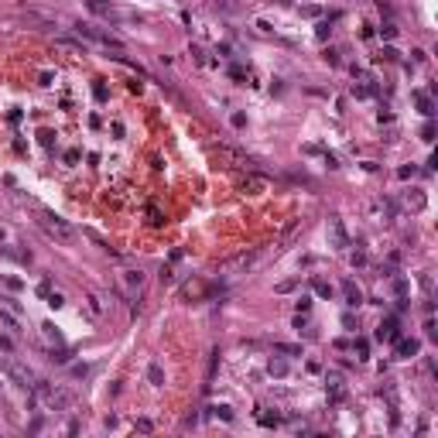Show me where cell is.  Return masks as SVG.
Masks as SVG:
<instances>
[{
  "mask_svg": "<svg viewBox=\"0 0 438 438\" xmlns=\"http://www.w3.org/2000/svg\"><path fill=\"white\" fill-rule=\"evenodd\" d=\"M41 226H45V233L52 236V240H58V243H76V230H72L65 219H58V216H52V212H41V219H38Z\"/></svg>",
  "mask_w": 438,
  "mask_h": 438,
  "instance_id": "1",
  "label": "cell"
},
{
  "mask_svg": "<svg viewBox=\"0 0 438 438\" xmlns=\"http://www.w3.org/2000/svg\"><path fill=\"white\" fill-rule=\"evenodd\" d=\"M260 260V247H254V250H243V254H236V257H230L226 264H223V274L226 277H236V274H247L250 267Z\"/></svg>",
  "mask_w": 438,
  "mask_h": 438,
  "instance_id": "2",
  "label": "cell"
},
{
  "mask_svg": "<svg viewBox=\"0 0 438 438\" xmlns=\"http://www.w3.org/2000/svg\"><path fill=\"white\" fill-rule=\"evenodd\" d=\"M0 367H4V373H7V377H11L17 387H28V391H31V387L38 383V380H35V373H31L28 367H21V363H14V359H0Z\"/></svg>",
  "mask_w": 438,
  "mask_h": 438,
  "instance_id": "3",
  "label": "cell"
},
{
  "mask_svg": "<svg viewBox=\"0 0 438 438\" xmlns=\"http://www.w3.org/2000/svg\"><path fill=\"white\" fill-rule=\"evenodd\" d=\"M329 240H332L335 250H346L349 247V233H346V226H343L339 216H329Z\"/></svg>",
  "mask_w": 438,
  "mask_h": 438,
  "instance_id": "4",
  "label": "cell"
},
{
  "mask_svg": "<svg viewBox=\"0 0 438 438\" xmlns=\"http://www.w3.org/2000/svg\"><path fill=\"white\" fill-rule=\"evenodd\" d=\"M76 31H79L82 38H92V41H100V45H113V48H120V38L110 35V31H96V28H89V24H79Z\"/></svg>",
  "mask_w": 438,
  "mask_h": 438,
  "instance_id": "5",
  "label": "cell"
},
{
  "mask_svg": "<svg viewBox=\"0 0 438 438\" xmlns=\"http://www.w3.org/2000/svg\"><path fill=\"white\" fill-rule=\"evenodd\" d=\"M216 158H223V161H226V168H240V164H250V161H247V158L240 154V151L226 148V144H219V148H216Z\"/></svg>",
  "mask_w": 438,
  "mask_h": 438,
  "instance_id": "6",
  "label": "cell"
},
{
  "mask_svg": "<svg viewBox=\"0 0 438 438\" xmlns=\"http://www.w3.org/2000/svg\"><path fill=\"white\" fill-rule=\"evenodd\" d=\"M240 188L247 192V196H260V192L267 188V178H264V175H247Z\"/></svg>",
  "mask_w": 438,
  "mask_h": 438,
  "instance_id": "7",
  "label": "cell"
},
{
  "mask_svg": "<svg viewBox=\"0 0 438 438\" xmlns=\"http://www.w3.org/2000/svg\"><path fill=\"white\" fill-rule=\"evenodd\" d=\"M418 349H421V343H418V339H401V343H397V356H401V359H411V356H418Z\"/></svg>",
  "mask_w": 438,
  "mask_h": 438,
  "instance_id": "8",
  "label": "cell"
},
{
  "mask_svg": "<svg viewBox=\"0 0 438 438\" xmlns=\"http://www.w3.org/2000/svg\"><path fill=\"white\" fill-rule=\"evenodd\" d=\"M343 295H346V305H353V308H356L359 301H363V291H359L353 281H346V284H343Z\"/></svg>",
  "mask_w": 438,
  "mask_h": 438,
  "instance_id": "9",
  "label": "cell"
},
{
  "mask_svg": "<svg viewBox=\"0 0 438 438\" xmlns=\"http://www.w3.org/2000/svg\"><path fill=\"white\" fill-rule=\"evenodd\" d=\"M140 284H144V274H140V271H124V288L127 291H137Z\"/></svg>",
  "mask_w": 438,
  "mask_h": 438,
  "instance_id": "10",
  "label": "cell"
},
{
  "mask_svg": "<svg viewBox=\"0 0 438 438\" xmlns=\"http://www.w3.org/2000/svg\"><path fill=\"white\" fill-rule=\"evenodd\" d=\"M148 380L154 383V387H161V383H164V373H161V367H158V363H151V367H148Z\"/></svg>",
  "mask_w": 438,
  "mask_h": 438,
  "instance_id": "11",
  "label": "cell"
},
{
  "mask_svg": "<svg viewBox=\"0 0 438 438\" xmlns=\"http://www.w3.org/2000/svg\"><path fill=\"white\" fill-rule=\"evenodd\" d=\"M274 349L284 356H301V346H288V343H274Z\"/></svg>",
  "mask_w": 438,
  "mask_h": 438,
  "instance_id": "12",
  "label": "cell"
},
{
  "mask_svg": "<svg viewBox=\"0 0 438 438\" xmlns=\"http://www.w3.org/2000/svg\"><path fill=\"white\" fill-rule=\"evenodd\" d=\"M209 411H212V415H219L223 421H233V411L226 407V404H219V407H209Z\"/></svg>",
  "mask_w": 438,
  "mask_h": 438,
  "instance_id": "13",
  "label": "cell"
},
{
  "mask_svg": "<svg viewBox=\"0 0 438 438\" xmlns=\"http://www.w3.org/2000/svg\"><path fill=\"white\" fill-rule=\"evenodd\" d=\"M0 322L7 325V329H14V332H17V319H14V315H7V311H0Z\"/></svg>",
  "mask_w": 438,
  "mask_h": 438,
  "instance_id": "14",
  "label": "cell"
},
{
  "mask_svg": "<svg viewBox=\"0 0 438 438\" xmlns=\"http://www.w3.org/2000/svg\"><path fill=\"white\" fill-rule=\"evenodd\" d=\"M48 359H52V363H69V353H65V349H58V353L52 349V356Z\"/></svg>",
  "mask_w": 438,
  "mask_h": 438,
  "instance_id": "15",
  "label": "cell"
},
{
  "mask_svg": "<svg viewBox=\"0 0 438 438\" xmlns=\"http://www.w3.org/2000/svg\"><path fill=\"white\" fill-rule=\"evenodd\" d=\"M418 103H421V113H425V116L435 113V110H431V100H428V96H418Z\"/></svg>",
  "mask_w": 438,
  "mask_h": 438,
  "instance_id": "16",
  "label": "cell"
},
{
  "mask_svg": "<svg viewBox=\"0 0 438 438\" xmlns=\"http://www.w3.org/2000/svg\"><path fill=\"white\" fill-rule=\"evenodd\" d=\"M48 305H52V308H62L65 298H62V295H48Z\"/></svg>",
  "mask_w": 438,
  "mask_h": 438,
  "instance_id": "17",
  "label": "cell"
},
{
  "mask_svg": "<svg viewBox=\"0 0 438 438\" xmlns=\"http://www.w3.org/2000/svg\"><path fill=\"white\" fill-rule=\"evenodd\" d=\"M315 291H319V295H332V288H329L325 281H315Z\"/></svg>",
  "mask_w": 438,
  "mask_h": 438,
  "instance_id": "18",
  "label": "cell"
},
{
  "mask_svg": "<svg viewBox=\"0 0 438 438\" xmlns=\"http://www.w3.org/2000/svg\"><path fill=\"white\" fill-rule=\"evenodd\" d=\"M45 335H48V339H55V343H62V335L55 332V325H45Z\"/></svg>",
  "mask_w": 438,
  "mask_h": 438,
  "instance_id": "19",
  "label": "cell"
},
{
  "mask_svg": "<svg viewBox=\"0 0 438 438\" xmlns=\"http://www.w3.org/2000/svg\"><path fill=\"white\" fill-rule=\"evenodd\" d=\"M421 137H425V140H435V127H431V124H428V127H425V130H421Z\"/></svg>",
  "mask_w": 438,
  "mask_h": 438,
  "instance_id": "20",
  "label": "cell"
},
{
  "mask_svg": "<svg viewBox=\"0 0 438 438\" xmlns=\"http://www.w3.org/2000/svg\"><path fill=\"white\" fill-rule=\"evenodd\" d=\"M367 349H370V346L363 343V339H359V343H356V353H359V359H367Z\"/></svg>",
  "mask_w": 438,
  "mask_h": 438,
  "instance_id": "21",
  "label": "cell"
}]
</instances>
